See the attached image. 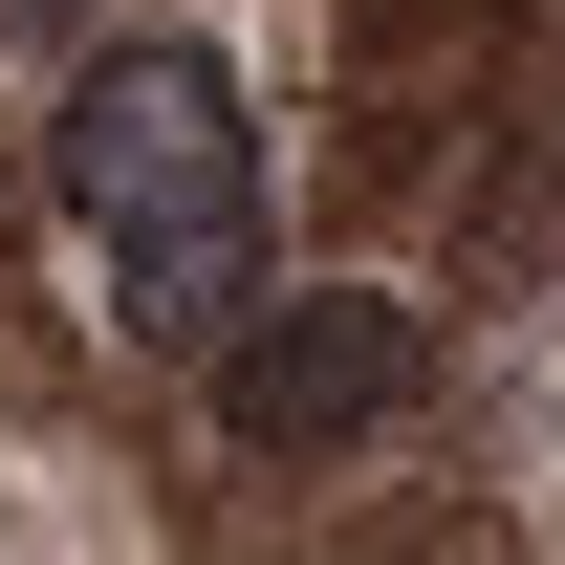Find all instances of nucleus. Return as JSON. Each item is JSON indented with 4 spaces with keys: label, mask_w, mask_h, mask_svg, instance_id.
Wrapping results in <instances>:
<instances>
[{
    "label": "nucleus",
    "mask_w": 565,
    "mask_h": 565,
    "mask_svg": "<svg viewBox=\"0 0 565 565\" xmlns=\"http://www.w3.org/2000/svg\"><path fill=\"white\" fill-rule=\"evenodd\" d=\"M66 217H87V262H109V305L152 349H217L262 305V109H239V66L217 44H87Z\"/></svg>",
    "instance_id": "f257e3e1"
},
{
    "label": "nucleus",
    "mask_w": 565,
    "mask_h": 565,
    "mask_svg": "<svg viewBox=\"0 0 565 565\" xmlns=\"http://www.w3.org/2000/svg\"><path fill=\"white\" fill-rule=\"evenodd\" d=\"M414 392H435V327L392 282H305V305H239L217 327V414L262 435V457H327V435L414 414Z\"/></svg>",
    "instance_id": "f03ea898"
},
{
    "label": "nucleus",
    "mask_w": 565,
    "mask_h": 565,
    "mask_svg": "<svg viewBox=\"0 0 565 565\" xmlns=\"http://www.w3.org/2000/svg\"><path fill=\"white\" fill-rule=\"evenodd\" d=\"M66 22H87V0H0V44H66Z\"/></svg>",
    "instance_id": "7ed1b4c3"
}]
</instances>
